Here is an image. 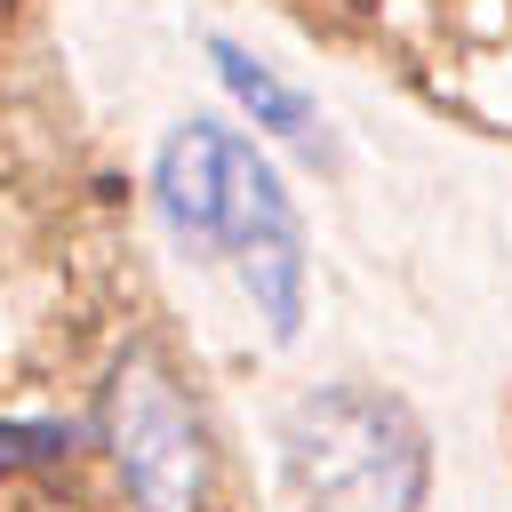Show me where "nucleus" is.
<instances>
[{"label": "nucleus", "mask_w": 512, "mask_h": 512, "mask_svg": "<svg viewBox=\"0 0 512 512\" xmlns=\"http://www.w3.org/2000/svg\"><path fill=\"white\" fill-rule=\"evenodd\" d=\"M152 200H160V216L184 240L232 248L264 328L296 336V312H304V232H296V208H288L280 176L248 152V136H232L216 120H184L160 144V160H152Z\"/></svg>", "instance_id": "1"}, {"label": "nucleus", "mask_w": 512, "mask_h": 512, "mask_svg": "<svg viewBox=\"0 0 512 512\" xmlns=\"http://www.w3.org/2000/svg\"><path fill=\"white\" fill-rule=\"evenodd\" d=\"M288 472L312 512H416L424 432L400 400L368 384H320L288 408Z\"/></svg>", "instance_id": "2"}, {"label": "nucleus", "mask_w": 512, "mask_h": 512, "mask_svg": "<svg viewBox=\"0 0 512 512\" xmlns=\"http://www.w3.org/2000/svg\"><path fill=\"white\" fill-rule=\"evenodd\" d=\"M104 440H112V464H120L136 512H200V488H208L200 416H192V400L168 384V368H160L152 352H128V360L112 368Z\"/></svg>", "instance_id": "3"}, {"label": "nucleus", "mask_w": 512, "mask_h": 512, "mask_svg": "<svg viewBox=\"0 0 512 512\" xmlns=\"http://www.w3.org/2000/svg\"><path fill=\"white\" fill-rule=\"evenodd\" d=\"M208 56H216V80H224V88L248 104V120H256V128L312 144L320 112H312V96H304V88H288V80H280L264 56H248V48H232V40H208Z\"/></svg>", "instance_id": "4"}, {"label": "nucleus", "mask_w": 512, "mask_h": 512, "mask_svg": "<svg viewBox=\"0 0 512 512\" xmlns=\"http://www.w3.org/2000/svg\"><path fill=\"white\" fill-rule=\"evenodd\" d=\"M64 456V424H0V464H48Z\"/></svg>", "instance_id": "5"}]
</instances>
